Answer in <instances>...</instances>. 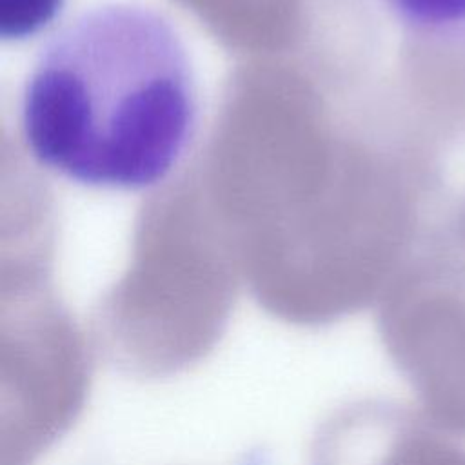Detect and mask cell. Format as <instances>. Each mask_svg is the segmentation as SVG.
Segmentation results:
<instances>
[{"label": "cell", "mask_w": 465, "mask_h": 465, "mask_svg": "<svg viewBox=\"0 0 465 465\" xmlns=\"http://www.w3.org/2000/svg\"><path fill=\"white\" fill-rule=\"evenodd\" d=\"M198 93L183 40L158 11L105 2L42 47L20 98L31 156L84 187L142 191L183 158Z\"/></svg>", "instance_id": "6da1fadb"}, {"label": "cell", "mask_w": 465, "mask_h": 465, "mask_svg": "<svg viewBox=\"0 0 465 465\" xmlns=\"http://www.w3.org/2000/svg\"><path fill=\"white\" fill-rule=\"evenodd\" d=\"M2 465H33L84 411L91 349L54 312L16 314L2 331Z\"/></svg>", "instance_id": "7a4b0ae2"}, {"label": "cell", "mask_w": 465, "mask_h": 465, "mask_svg": "<svg viewBox=\"0 0 465 465\" xmlns=\"http://www.w3.org/2000/svg\"><path fill=\"white\" fill-rule=\"evenodd\" d=\"M380 334L421 412L450 436H465V296L405 298L381 314Z\"/></svg>", "instance_id": "3957f363"}, {"label": "cell", "mask_w": 465, "mask_h": 465, "mask_svg": "<svg viewBox=\"0 0 465 465\" xmlns=\"http://www.w3.org/2000/svg\"><path fill=\"white\" fill-rule=\"evenodd\" d=\"M311 465H465V447L421 411L365 398L332 411L311 443Z\"/></svg>", "instance_id": "277c9868"}, {"label": "cell", "mask_w": 465, "mask_h": 465, "mask_svg": "<svg viewBox=\"0 0 465 465\" xmlns=\"http://www.w3.org/2000/svg\"><path fill=\"white\" fill-rule=\"evenodd\" d=\"M412 38L447 51H465V0H380Z\"/></svg>", "instance_id": "5b68a950"}, {"label": "cell", "mask_w": 465, "mask_h": 465, "mask_svg": "<svg viewBox=\"0 0 465 465\" xmlns=\"http://www.w3.org/2000/svg\"><path fill=\"white\" fill-rule=\"evenodd\" d=\"M65 0H0V38L24 42L45 31Z\"/></svg>", "instance_id": "8992f818"}]
</instances>
